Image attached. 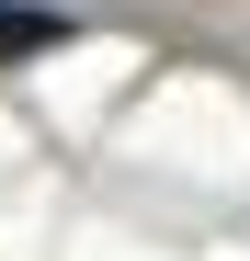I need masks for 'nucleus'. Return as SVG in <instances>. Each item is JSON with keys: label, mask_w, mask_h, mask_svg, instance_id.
Instances as JSON below:
<instances>
[{"label": "nucleus", "mask_w": 250, "mask_h": 261, "mask_svg": "<svg viewBox=\"0 0 250 261\" xmlns=\"http://www.w3.org/2000/svg\"><path fill=\"white\" fill-rule=\"evenodd\" d=\"M68 34V12H12V0H0V46H57Z\"/></svg>", "instance_id": "1"}]
</instances>
